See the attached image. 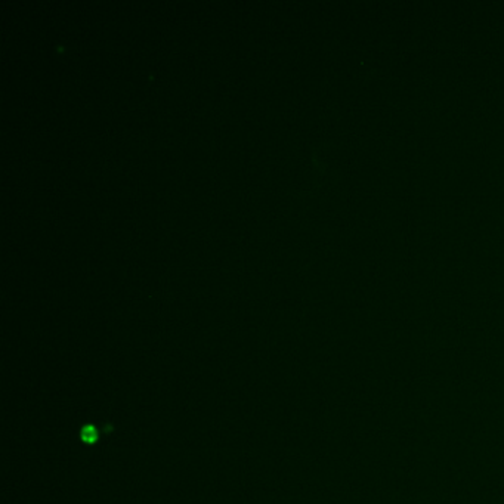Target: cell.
I'll use <instances>...</instances> for the list:
<instances>
[{"instance_id":"obj_1","label":"cell","mask_w":504,"mask_h":504,"mask_svg":"<svg viewBox=\"0 0 504 504\" xmlns=\"http://www.w3.org/2000/svg\"><path fill=\"white\" fill-rule=\"evenodd\" d=\"M98 429L95 426H86L84 429H81V439L86 442V444H93L98 441Z\"/></svg>"}]
</instances>
